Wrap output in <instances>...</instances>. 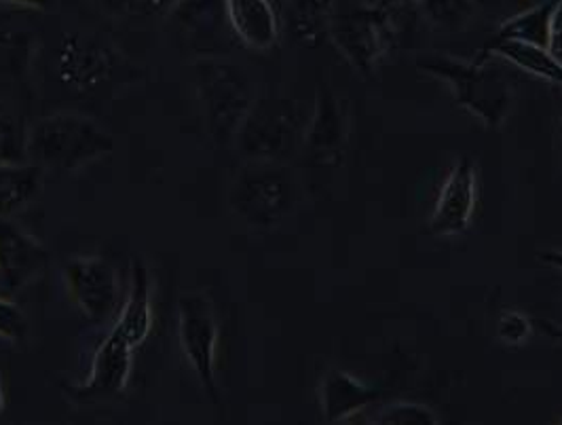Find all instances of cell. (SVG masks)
<instances>
[{
    "label": "cell",
    "mask_w": 562,
    "mask_h": 425,
    "mask_svg": "<svg viewBox=\"0 0 562 425\" xmlns=\"http://www.w3.org/2000/svg\"><path fill=\"white\" fill-rule=\"evenodd\" d=\"M491 59L431 56L419 59L417 68L449 86L454 102L486 127H502L514 109V86Z\"/></svg>",
    "instance_id": "cell-1"
},
{
    "label": "cell",
    "mask_w": 562,
    "mask_h": 425,
    "mask_svg": "<svg viewBox=\"0 0 562 425\" xmlns=\"http://www.w3.org/2000/svg\"><path fill=\"white\" fill-rule=\"evenodd\" d=\"M114 148L113 136L93 119L56 113L38 119L29 130V161L43 170H81Z\"/></svg>",
    "instance_id": "cell-2"
},
{
    "label": "cell",
    "mask_w": 562,
    "mask_h": 425,
    "mask_svg": "<svg viewBox=\"0 0 562 425\" xmlns=\"http://www.w3.org/2000/svg\"><path fill=\"white\" fill-rule=\"evenodd\" d=\"M231 210L254 228H271L281 223L296 201L290 171L278 161H252L231 189Z\"/></svg>",
    "instance_id": "cell-3"
},
{
    "label": "cell",
    "mask_w": 562,
    "mask_h": 425,
    "mask_svg": "<svg viewBox=\"0 0 562 425\" xmlns=\"http://www.w3.org/2000/svg\"><path fill=\"white\" fill-rule=\"evenodd\" d=\"M305 116L299 102L265 98L246 114L235 141L252 161H278L288 157L303 138Z\"/></svg>",
    "instance_id": "cell-4"
},
{
    "label": "cell",
    "mask_w": 562,
    "mask_h": 425,
    "mask_svg": "<svg viewBox=\"0 0 562 425\" xmlns=\"http://www.w3.org/2000/svg\"><path fill=\"white\" fill-rule=\"evenodd\" d=\"M390 13L379 4L333 9L328 34L342 57L362 75H372L394 43Z\"/></svg>",
    "instance_id": "cell-5"
},
{
    "label": "cell",
    "mask_w": 562,
    "mask_h": 425,
    "mask_svg": "<svg viewBox=\"0 0 562 425\" xmlns=\"http://www.w3.org/2000/svg\"><path fill=\"white\" fill-rule=\"evenodd\" d=\"M199 96L214 141L221 144L235 141L256 102L248 77L235 66L207 61L199 66Z\"/></svg>",
    "instance_id": "cell-6"
},
{
    "label": "cell",
    "mask_w": 562,
    "mask_h": 425,
    "mask_svg": "<svg viewBox=\"0 0 562 425\" xmlns=\"http://www.w3.org/2000/svg\"><path fill=\"white\" fill-rule=\"evenodd\" d=\"M180 343L189 365L198 372L199 381L214 402H221L216 381L218 356V322L205 294H182L180 299Z\"/></svg>",
    "instance_id": "cell-7"
},
{
    "label": "cell",
    "mask_w": 562,
    "mask_h": 425,
    "mask_svg": "<svg viewBox=\"0 0 562 425\" xmlns=\"http://www.w3.org/2000/svg\"><path fill=\"white\" fill-rule=\"evenodd\" d=\"M70 299L89 322H104L119 301V278L113 265L100 256H77L64 269Z\"/></svg>",
    "instance_id": "cell-8"
},
{
    "label": "cell",
    "mask_w": 562,
    "mask_h": 425,
    "mask_svg": "<svg viewBox=\"0 0 562 425\" xmlns=\"http://www.w3.org/2000/svg\"><path fill=\"white\" fill-rule=\"evenodd\" d=\"M479 205V170L472 159H459L440 189L427 231L438 237L463 235Z\"/></svg>",
    "instance_id": "cell-9"
},
{
    "label": "cell",
    "mask_w": 562,
    "mask_h": 425,
    "mask_svg": "<svg viewBox=\"0 0 562 425\" xmlns=\"http://www.w3.org/2000/svg\"><path fill=\"white\" fill-rule=\"evenodd\" d=\"M134 345L114 326L113 331L95 349L89 377L81 388L72 390L79 400H109L119 398L130 383Z\"/></svg>",
    "instance_id": "cell-10"
},
{
    "label": "cell",
    "mask_w": 562,
    "mask_h": 425,
    "mask_svg": "<svg viewBox=\"0 0 562 425\" xmlns=\"http://www.w3.org/2000/svg\"><path fill=\"white\" fill-rule=\"evenodd\" d=\"M114 57L111 49L95 38L83 34H68L61 38L57 52L59 81L75 91H93L102 86L111 70Z\"/></svg>",
    "instance_id": "cell-11"
},
{
    "label": "cell",
    "mask_w": 562,
    "mask_h": 425,
    "mask_svg": "<svg viewBox=\"0 0 562 425\" xmlns=\"http://www.w3.org/2000/svg\"><path fill=\"white\" fill-rule=\"evenodd\" d=\"M349 136V116L342 102L328 87H319L315 111L305 130V146L322 166H338Z\"/></svg>",
    "instance_id": "cell-12"
},
{
    "label": "cell",
    "mask_w": 562,
    "mask_h": 425,
    "mask_svg": "<svg viewBox=\"0 0 562 425\" xmlns=\"http://www.w3.org/2000/svg\"><path fill=\"white\" fill-rule=\"evenodd\" d=\"M49 262V253L26 231L0 216V278L13 290L34 282Z\"/></svg>",
    "instance_id": "cell-13"
},
{
    "label": "cell",
    "mask_w": 562,
    "mask_h": 425,
    "mask_svg": "<svg viewBox=\"0 0 562 425\" xmlns=\"http://www.w3.org/2000/svg\"><path fill=\"white\" fill-rule=\"evenodd\" d=\"M374 400L376 390L347 370H328L319 388L322 415L326 424H345L360 415Z\"/></svg>",
    "instance_id": "cell-14"
},
{
    "label": "cell",
    "mask_w": 562,
    "mask_h": 425,
    "mask_svg": "<svg viewBox=\"0 0 562 425\" xmlns=\"http://www.w3.org/2000/svg\"><path fill=\"white\" fill-rule=\"evenodd\" d=\"M225 11L231 29L246 47L256 52L276 47L280 38V13L269 0H225Z\"/></svg>",
    "instance_id": "cell-15"
},
{
    "label": "cell",
    "mask_w": 562,
    "mask_h": 425,
    "mask_svg": "<svg viewBox=\"0 0 562 425\" xmlns=\"http://www.w3.org/2000/svg\"><path fill=\"white\" fill-rule=\"evenodd\" d=\"M125 339L134 347L142 345L153 331V299H150V278L146 267L136 260L132 271V290L114 324Z\"/></svg>",
    "instance_id": "cell-16"
},
{
    "label": "cell",
    "mask_w": 562,
    "mask_h": 425,
    "mask_svg": "<svg viewBox=\"0 0 562 425\" xmlns=\"http://www.w3.org/2000/svg\"><path fill=\"white\" fill-rule=\"evenodd\" d=\"M480 56L506 59L527 75H533L537 79L548 81L552 86L562 87V61L552 56L548 49L507 41V43H486Z\"/></svg>",
    "instance_id": "cell-17"
},
{
    "label": "cell",
    "mask_w": 562,
    "mask_h": 425,
    "mask_svg": "<svg viewBox=\"0 0 562 425\" xmlns=\"http://www.w3.org/2000/svg\"><path fill=\"white\" fill-rule=\"evenodd\" d=\"M43 184V168L24 164H0V216H11L32 203Z\"/></svg>",
    "instance_id": "cell-18"
},
{
    "label": "cell",
    "mask_w": 562,
    "mask_h": 425,
    "mask_svg": "<svg viewBox=\"0 0 562 425\" xmlns=\"http://www.w3.org/2000/svg\"><path fill=\"white\" fill-rule=\"evenodd\" d=\"M557 0H546L539 2L531 9H525L506 22L497 30V34L488 43H525L548 49V38H550V18Z\"/></svg>",
    "instance_id": "cell-19"
},
{
    "label": "cell",
    "mask_w": 562,
    "mask_h": 425,
    "mask_svg": "<svg viewBox=\"0 0 562 425\" xmlns=\"http://www.w3.org/2000/svg\"><path fill=\"white\" fill-rule=\"evenodd\" d=\"M292 7V30L294 36L315 47L322 36L328 32V22L333 15V0H290Z\"/></svg>",
    "instance_id": "cell-20"
},
{
    "label": "cell",
    "mask_w": 562,
    "mask_h": 425,
    "mask_svg": "<svg viewBox=\"0 0 562 425\" xmlns=\"http://www.w3.org/2000/svg\"><path fill=\"white\" fill-rule=\"evenodd\" d=\"M425 20L436 30H463L476 15V0H417Z\"/></svg>",
    "instance_id": "cell-21"
},
{
    "label": "cell",
    "mask_w": 562,
    "mask_h": 425,
    "mask_svg": "<svg viewBox=\"0 0 562 425\" xmlns=\"http://www.w3.org/2000/svg\"><path fill=\"white\" fill-rule=\"evenodd\" d=\"M29 132L22 127L20 119L0 107V164H24Z\"/></svg>",
    "instance_id": "cell-22"
},
{
    "label": "cell",
    "mask_w": 562,
    "mask_h": 425,
    "mask_svg": "<svg viewBox=\"0 0 562 425\" xmlns=\"http://www.w3.org/2000/svg\"><path fill=\"white\" fill-rule=\"evenodd\" d=\"M374 424L379 425H438L440 420L436 415V411H431L429 406L419 404V402H408V400H400L392 402L387 406H383L379 411V417L374 420Z\"/></svg>",
    "instance_id": "cell-23"
},
{
    "label": "cell",
    "mask_w": 562,
    "mask_h": 425,
    "mask_svg": "<svg viewBox=\"0 0 562 425\" xmlns=\"http://www.w3.org/2000/svg\"><path fill=\"white\" fill-rule=\"evenodd\" d=\"M533 335V322L518 310H506L497 322V337L509 347H520Z\"/></svg>",
    "instance_id": "cell-24"
},
{
    "label": "cell",
    "mask_w": 562,
    "mask_h": 425,
    "mask_svg": "<svg viewBox=\"0 0 562 425\" xmlns=\"http://www.w3.org/2000/svg\"><path fill=\"white\" fill-rule=\"evenodd\" d=\"M116 13L132 18H157L166 15L169 9L178 7L182 0H104Z\"/></svg>",
    "instance_id": "cell-25"
},
{
    "label": "cell",
    "mask_w": 562,
    "mask_h": 425,
    "mask_svg": "<svg viewBox=\"0 0 562 425\" xmlns=\"http://www.w3.org/2000/svg\"><path fill=\"white\" fill-rule=\"evenodd\" d=\"M29 333V322L22 310L11 301L0 299V337L9 340H22Z\"/></svg>",
    "instance_id": "cell-26"
},
{
    "label": "cell",
    "mask_w": 562,
    "mask_h": 425,
    "mask_svg": "<svg viewBox=\"0 0 562 425\" xmlns=\"http://www.w3.org/2000/svg\"><path fill=\"white\" fill-rule=\"evenodd\" d=\"M548 52L562 61V0H557V2H554V9H552Z\"/></svg>",
    "instance_id": "cell-27"
},
{
    "label": "cell",
    "mask_w": 562,
    "mask_h": 425,
    "mask_svg": "<svg viewBox=\"0 0 562 425\" xmlns=\"http://www.w3.org/2000/svg\"><path fill=\"white\" fill-rule=\"evenodd\" d=\"M0 2L24 7V9H36V11H49L56 4V0H0Z\"/></svg>",
    "instance_id": "cell-28"
},
{
    "label": "cell",
    "mask_w": 562,
    "mask_h": 425,
    "mask_svg": "<svg viewBox=\"0 0 562 425\" xmlns=\"http://www.w3.org/2000/svg\"><path fill=\"white\" fill-rule=\"evenodd\" d=\"M404 2H411V0H379L376 4L381 7V9H387V11H394L395 7H400V4H404Z\"/></svg>",
    "instance_id": "cell-29"
},
{
    "label": "cell",
    "mask_w": 562,
    "mask_h": 425,
    "mask_svg": "<svg viewBox=\"0 0 562 425\" xmlns=\"http://www.w3.org/2000/svg\"><path fill=\"white\" fill-rule=\"evenodd\" d=\"M4 409V388H2V372H0V413Z\"/></svg>",
    "instance_id": "cell-30"
},
{
    "label": "cell",
    "mask_w": 562,
    "mask_h": 425,
    "mask_svg": "<svg viewBox=\"0 0 562 425\" xmlns=\"http://www.w3.org/2000/svg\"><path fill=\"white\" fill-rule=\"evenodd\" d=\"M269 2L276 7V11H278V13H281V9H283V4H285L288 0H269Z\"/></svg>",
    "instance_id": "cell-31"
},
{
    "label": "cell",
    "mask_w": 562,
    "mask_h": 425,
    "mask_svg": "<svg viewBox=\"0 0 562 425\" xmlns=\"http://www.w3.org/2000/svg\"><path fill=\"white\" fill-rule=\"evenodd\" d=\"M491 2H495V0H476L479 7H486V4H491Z\"/></svg>",
    "instance_id": "cell-32"
}]
</instances>
